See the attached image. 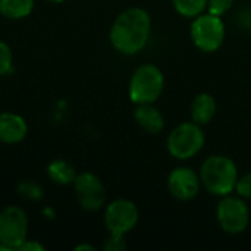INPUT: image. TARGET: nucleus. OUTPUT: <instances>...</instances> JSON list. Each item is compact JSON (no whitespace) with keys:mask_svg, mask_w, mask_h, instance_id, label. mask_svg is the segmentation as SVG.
Here are the masks:
<instances>
[{"mask_svg":"<svg viewBox=\"0 0 251 251\" xmlns=\"http://www.w3.org/2000/svg\"><path fill=\"white\" fill-rule=\"evenodd\" d=\"M49 1H54V3H60V1H63V0H49Z\"/></svg>","mask_w":251,"mask_h":251,"instance_id":"24","label":"nucleus"},{"mask_svg":"<svg viewBox=\"0 0 251 251\" xmlns=\"http://www.w3.org/2000/svg\"><path fill=\"white\" fill-rule=\"evenodd\" d=\"M200 178L190 168H176L169 174L168 188L169 193L181 201L193 200L200 191Z\"/></svg>","mask_w":251,"mask_h":251,"instance_id":"10","label":"nucleus"},{"mask_svg":"<svg viewBox=\"0 0 251 251\" xmlns=\"http://www.w3.org/2000/svg\"><path fill=\"white\" fill-rule=\"evenodd\" d=\"M174 7L178 13L187 18H196L207 7V0H172Z\"/></svg>","mask_w":251,"mask_h":251,"instance_id":"16","label":"nucleus"},{"mask_svg":"<svg viewBox=\"0 0 251 251\" xmlns=\"http://www.w3.org/2000/svg\"><path fill=\"white\" fill-rule=\"evenodd\" d=\"M221 228L228 234H241L250 222L249 206L240 197H225L216 209Z\"/></svg>","mask_w":251,"mask_h":251,"instance_id":"7","label":"nucleus"},{"mask_svg":"<svg viewBox=\"0 0 251 251\" xmlns=\"http://www.w3.org/2000/svg\"><path fill=\"white\" fill-rule=\"evenodd\" d=\"M12 71V51L9 46L0 40V75H6Z\"/></svg>","mask_w":251,"mask_h":251,"instance_id":"18","label":"nucleus"},{"mask_svg":"<svg viewBox=\"0 0 251 251\" xmlns=\"http://www.w3.org/2000/svg\"><path fill=\"white\" fill-rule=\"evenodd\" d=\"M150 28V15L141 7H129L115 19L110 29V43L124 54H135L146 47Z\"/></svg>","mask_w":251,"mask_h":251,"instance_id":"1","label":"nucleus"},{"mask_svg":"<svg viewBox=\"0 0 251 251\" xmlns=\"http://www.w3.org/2000/svg\"><path fill=\"white\" fill-rule=\"evenodd\" d=\"M34 0H0V13L9 19H21L31 13Z\"/></svg>","mask_w":251,"mask_h":251,"instance_id":"14","label":"nucleus"},{"mask_svg":"<svg viewBox=\"0 0 251 251\" xmlns=\"http://www.w3.org/2000/svg\"><path fill=\"white\" fill-rule=\"evenodd\" d=\"M165 78L162 71L151 63L135 69L129 81V99L137 104L153 103L163 91Z\"/></svg>","mask_w":251,"mask_h":251,"instance_id":"3","label":"nucleus"},{"mask_svg":"<svg viewBox=\"0 0 251 251\" xmlns=\"http://www.w3.org/2000/svg\"><path fill=\"white\" fill-rule=\"evenodd\" d=\"M200 181L210 194L228 196L235 190L238 169L226 156H210L201 165Z\"/></svg>","mask_w":251,"mask_h":251,"instance_id":"2","label":"nucleus"},{"mask_svg":"<svg viewBox=\"0 0 251 251\" xmlns=\"http://www.w3.org/2000/svg\"><path fill=\"white\" fill-rule=\"evenodd\" d=\"M126 249L125 240H119V238H112L109 237L106 244H104V250L106 251H121Z\"/></svg>","mask_w":251,"mask_h":251,"instance_id":"21","label":"nucleus"},{"mask_svg":"<svg viewBox=\"0 0 251 251\" xmlns=\"http://www.w3.org/2000/svg\"><path fill=\"white\" fill-rule=\"evenodd\" d=\"M81 250L94 251V247H91V246H85V244H82V246H78V247H75V251H81Z\"/></svg>","mask_w":251,"mask_h":251,"instance_id":"23","label":"nucleus"},{"mask_svg":"<svg viewBox=\"0 0 251 251\" xmlns=\"http://www.w3.org/2000/svg\"><path fill=\"white\" fill-rule=\"evenodd\" d=\"M47 174L54 182L62 184V185L74 182V179L76 176L74 168L69 163H66L65 160H53L47 168Z\"/></svg>","mask_w":251,"mask_h":251,"instance_id":"15","label":"nucleus"},{"mask_svg":"<svg viewBox=\"0 0 251 251\" xmlns=\"http://www.w3.org/2000/svg\"><path fill=\"white\" fill-rule=\"evenodd\" d=\"M75 196L82 209L96 212L106 201V191L101 181L91 172H82L74 179Z\"/></svg>","mask_w":251,"mask_h":251,"instance_id":"9","label":"nucleus"},{"mask_svg":"<svg viewBox=\"0 0 251 251\" xmlns=\"http://www.w3.org/2000/svg\"><path fill=\"white\" fill-rule=\"evenodd\" d=\"M137 124L150 134H159L163 128H165V119L162 116V113L151 106V103H146V104H140L134 113Z\"/></svg>","mask_w":251,"mask_h":251,"instance_id":"12","label":"nucleus"},{"mask_svg":"<svg viewBox=\"0 0 251 251\" xmlns=\"http://www.w3.org/2000/svg\"><path fill=\"white\" fill-rule=\"evenodd\" d=\"M215 115H216V100L212 94L201 93L193 100L191 116L196 124L206 125L215 118Z\"/></svg>","mask_w":251,"mask_h":251,"instance_id":"13","label":"nucleus"},{"mask_svg":"<svg viewBox=\"0 0 251 251\" xmlns=\"http://www.w3.org/2000/svg\"><path fill=\"white\" fill-rule=\"evenodd\" d=\"M28 132L26 122L16 113L4 112L0 115V141L7 144L19 143Z\"/></svg>","mask_w":251,"mask_h":251,"instance_id":"11","label":"nucleus"},{"mask_svg":"<svg viewBox=\"0 0 251 251\" xmlns=\"http://www.w3.org/2000/svg\"><path fill=\"white\" fill-rule=\"evenodd\" d=\"M28 219L22 209L10 206L0 212V244L18 250L26 240Z\"/></svg>","mask_w":251,"mask_h":251,"instance_id":"8","label":"nucleus"},{"mask_svg":"<svg viewBox=\"0 0 251 251\" xmlns=\"http://www.w3.org/2000/svg\"><path fill=\"white\" fill-rule=\"evenodd\" d=\"M235 190H237V193L240 194V197L250 199L251 200V172L246 174L244 176H241V178L237 181Z\"/></svg>","mask_w":251,"mask_h":251,"instance_id":"20","label":"nucleus"},{"mask_svg":"<svg viewBox=\"0 0 251 251\" xmlns=\"http://www.w3.org/2000/svg\"><path fill=\"white\" fill-rule=\"evenodd\" d=\"M138 222V209L131 200L119 199L112 201L106 207L104 224L112 238L124 240V235L129 232Z\"/></svg>","mask_w":251,"mask_h":251,"instance_id":"6","label":"nucleus"},{"mask_svg":"<svg viewBox=\"0 0 251 251\" xmlns=\"http://www.w3.org/2000/svg\"><path fill=\"white\" fill-rule=\"evenodd\" d=\"M194 44L203 51H216L225 40V25L221 16L206 13L199 15L191 24Z\"/></svg>","mask_w":251,"mask_h":251,"instance_id":"5","label":"nucleus"},{"mask_svg":"<svg viewBox=\"0 0 251 251\" xmlns=\"http://www.w3.org/2000/svg\"><path fill=\"white\" fill-rule=\"evenodd\" d=\"M19 251H43L44 247L35 241H24L19 247H18Z\"/></svg>","mask_w":251,"mask_h":251,"instance_id":"22","label":"nucleus"},{"mask_svg":"<svg viewBox=\"0 0 251 251\" xmlns=\"http://www.w3.org/2000/svg\"><path fill=\"white\" fill-rule=\"evenodd\" d=\"M234 4V0H207V10L212 15L222 16L225 12L231 9Z\"/></svg>","mask_w":251,"mask_h":251,"instance_id":"19","label":"nucleus"},{"mask_svg":"<svg viewBox=\"0 0 251 251\" xmlns=\"http://www.w3.org/2000/svg\"><path fill=\"white\" fill-rule=\"evenodd\" d=\"M18 193H19L22 197L28 199V200H38V199H41V196H43L41 188H40L37 184L31 182V181H24V182H21V184L18 185Z\"/></svg>","mask_w":251,"mask_h":251,"instance_id":"17","label":"nucleus"},{"mask_svg":"<svg viewBox=\"0 0 251 251\" xmlns=\"http://www.w3.org/2000/svg\"><path fill=\"white\" fill-rule=\"evenodd\" d=\"M204 146L203 129L196 122H185L172 129L168 138L169 153L179 160L196 156Z\"/></svg>","mask_w":251,"mask_h":251,"instance_id":"4","label":"nucleus"}]
</instances>
